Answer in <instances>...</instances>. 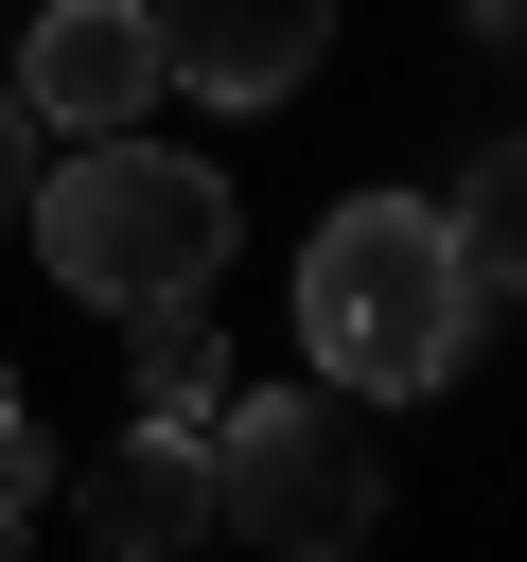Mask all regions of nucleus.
Segmentation results:
<instances>
[{
  "label": "nucleus",
  "instance_id": "nucleus-11",
  "mask_svg": "<svg viewBox=\"0 0 527 562\" xmlns=\"http://www.w3.org/2000/svg\"><path fill=\"white\" fill-rule=\"evenodd\" d=\"M457 18H474V35H527V0H457Z\"/></svg>",
  "mask_w": 527,
  "mask_h": 562
},
{
  "label": "nucleus",
  "instance_id": "nucleus-8",
  "mask_svg": "<svg viewBox=\"0 0 527 562\" xmlns=\"http://www.w3.org/2000/svg\"><path fill=\"white\" fill-rule=\"evenodd\" d=\"M141 404H158V422L211 404V316H193V299H141Z\"/></svg>",
  "mask_w": 527,
  "mask_h": 562
},
{
  "label": "nucleus",
  "instance_id": "nucleus-7",
  "mask_svg": "<svg viewBox=\"0 0 527 562\" xmlns=\"http://www.w3.org/2000/svg\"><path fill=\"white\" fill-rule=\"evenodd\" d=\"M457 263H474V299H527V140H492L474 176H457Z\"/></svg>",
  "mask_w": 527,
  "mask_h": 562
},
{
  "label": "nucleus",
  "instance_id": "nucleus-10",
  "mask_svg": "<svg viewBox=\"0 0 527 562\" xmlns=\"http://www.w3.org/2000/svg\"><path fill=\"white\" fill-rule=\"evenodd\" d=\"M18 527H35V439L0 422V544H18Z\"/></svg>",
  "mask_w": 527,
  "mask_h": 562
},
{
  "label": "nucleus",
  "instance_id": "nucleus-9",
  "mask_svg": "<svg viewBox=\"0 0 527 562\" xmlns=\"http://www.w3.org/2000/svg\"><path fill=\"white\" fill-rule=\"evenodd\" d=\"M18 193H35V105L0 88V228H18Z\"/></svg>",
  "mask_w": 527,
  "mask_h": 562
},
{
  "label": "nucleus",
  "instance_id": "nucleus-4",
  "mask_svg": "<svg viewBox=\"0 0 527 562\" xmlns=\"http://www.w3.org/2000/svg\"><path fill=\"white\" fill-rule=\"evenodd\" d=\"M316 53H334V0H158V88H211V105H281Z\"/></svg>",
  "mask_w": 527,
  "mask_h": 562
},
{
  "label": "nucleus",
  "instance_id": "nucleus-6",
  "mask_svg": "<svg viewBox=\"0 0 527 562\" xmlns=\"http://www.w3.org/2000/svg\"><path fill=\"white\" fill-rule=\"evenodd\" d=\"M88 544H123V562H176V544H211V439H193V422H141V439H105V474H88Z\"/></svg>",
  "mask_w": 527,
  "mask_h": 562
},
{
  "label": "nucleus",
  "instance_id": "nucleus-1",
  "mask_svg": "<svg viewBox=\"0 0 527 562\" xmlns=\"http://www.w3.org/2000/svg\"><path fill=\"white\" fill-rule=\"evenodd\" d=\"M18 211H35L53 281H70V299H123V316H141V299H193V281L228 263V228H246L228 176H211V158H158L141 123H88L70 158H35Z\"/></svg>",
  "mask_w": 527,
  "mask_h": 562
},
{
  "label": "nucleus",
  "instance_id": "nucleus-2",
  "mask_svg": "<svg viewBox=\"0 0 527 562\" xmlns=\"http://www.w3.org/2000/svg\"><path fill=\"white\" fill-rule=\"evenodd\" d=\"M457 316H474V263H457V228H439L422 193H351V211L299 246V334H316V369L369 386V404L439 386V369H457Z\"/></svg>",
  "mask_w": 527,
  "mask_h": 562
},
{
  "label": "nucleus",
  "instance_id": "nucleus-3",
  "mask_svg": "<svg viewBox=\"0 0 527 562\" xmlns=\"http://www.w3.org/2000/svg\"><path fill=\"white\" fill-rule=\"evenodd\" d=\"M211 439V527L228 544H281V562H334V544H369L386 527V404L369 386H246L228 422H193Z\"/></svg>",
  "mask_w": 527,
  "mask_h": 562
},
{
  "label": "nucleus",
  "instance_id": "nucleus-5",
  "mask_svg": "<svg viewBox=\"0 0 527 562\" xmlns=\"http://www.w3.org/2000/svg\"><path fill=\"white\" fill-rule=\"evenodd\" d=\"M18 105L70 123V140H88V123H141V105H158V0H53Z\"/></svg>",
  "mask_w": 527,
  "mask_h": 562
},
{
  "label": "nucleus",
  "instance_id": "nucleus-12",
  "mask_svg": "<svg viewBox=\"0 0 527 562\" xmlns=\"http://www.w3.org/2000/svg\"><path fill=\"white\" fill-rule=\"evenodd\" d=\"M0 422H18V369H0Z\"/></svg>",
  "mask_w": 527,
  "mask_h": 562
}]
</instances>
